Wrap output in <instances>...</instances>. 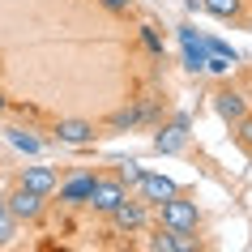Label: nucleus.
I'll list each match as a JSON object with an SVG mask.
<instances>
[{
	"mask_svg": "<svg viewBox=\"0 0 252 252\" xmlns=\"http://www.w3.org/2000/svg\"><path fill=\"white\" fill-rule=\"evenodd\" d=\"M9 141H13L22 154H39V150H43V141L34 133H26V128H9Z\"/></svg>",
	"mask_w": 252,
	"mask_h": 252,
	"instance_id": "ddd939ff",
	"label": "nucleus"
},
{
	"mask_svg": "<svg viewBox=\"0 0 252 252\" xmlns=\"http://www.w3.org/2000/svg\"><path fill=\"white\" fill-rule=\"evenodd\" d=\"M13 235H17V218L9 214V205H4V197H0V248L13 244Z\"/></svg>",
	"mask_w": 252,
	"mask_h": 252,
	"instance_id": "4468645a",
	"label": "nucleus"
},
{
	"mask_svg": "<svg viewBox=\"0 0 252 252\" xmlns=\"http://www.w3.org/2000/svg\"><path fill=\"white\" fill-rule=\"evenodd\" d=\"M22 184L43 192V197H52L56 184H60V175H56V167H22Z\"/></svg>",
	"mask_w": 252,
	"mask_h": 252,
	"instance_id": "9b49d317",
	"label": "nucleus"
},
{
	"mask_svg": "<svg viewBox=\"0 0 252 252\" xmlns=\"http://www.w3.org/2000/svg\"><path fill=\"white\" fill-rule=\"evenodd\" d=\"M137 188H141V197H146V201H154V205L180 192V188H175V180H167V175H154V171H141Z\"/></svg>",
	"mask_w": 252,
	"mask_h": 252,
	"instance_id": "9d476101",
	"label": "nucleus"
},
{
	"mask_svg": "<svg viewBox=\"0 0 252 252\" xmlns=\"http://www.w3.org/2000/svg\"><path fill=\"white\" fill-rule=\"evenodd\" d=\"M214 111H218L226 124H239V120L248 116V98H244L239 90H218L214 94Z\"/></svg>",
	"mask_w": 252,
	"mask_h": 252,
	"instance_id": "0eeeda50",
	"label": "nucleus"
},
{
	"mask_svg": "<svg viewBox=\"0 0 252 252\" xmlns=\"http://www.w3.org/2000/svg\"><path fill=\"white\" fill-rule=\"evenodd\" d=\"M103 9H111V13H128L133 0H103Z\"/></svg>",
	"mask_w": 252,
	"mask_h": 252,
	"instance_id": "6ab92c4d",
	"label": "nucleus"
},
{
	"mask_svg": "<svg viewBox=\"0 0 252 252\" xmlns=\"http://www.w3.org/2000/svg\"><path fill=\"white\" fill-rule=\"evenodd\" d=\"M235 128H239V146H244V150H252V120L244 116V120L235 124Z\"/></svg>",
	"mask_w": 252,
	"mask_h": 252,
	"instance_id": "a211bd4d",
	"label": "nucleus"
},
{
	"mask_svg": "<svg viewBox=\"0 0 252 252\" xmlns=\"http://www.w3.org/2000/svg\"><path fill=\"white\" fill-rule=\"evenodd\" d=\"M107 218H116V226H120V231H128V235H137V231H146V226H150L146 201H133V197H124Z\"/></svg>",
	"mask_w": 252,
	"mask_h": 252,
	"instance_id": "20e7f679",
	"label": "nucleus"
},
{
	"mask_svg": "<svg viewBox=\"0 0 252 252\" xmlns=\"http://www.w3.org/2000/svg\"><path fill=\"white\" fill-rule=\"evenodd\" d=\"M56 141H60V146H90L94 141V124L90 120H60V124H56Z\"/></svg>",
	"mask_w": 252,
	"mask_h": 252,
	"instance_id": "6e6552de",
	"label": "nucleus"
},
{
	"mask_svg": "<svg viewBox=\"0 0 252 252\" xmlns=\"http://www.w3.org/2000/svg\"><path fill=\"white\" fill-rule=\"evenodd\" d=\"M188 124H192L188 116H175L171 128H162V133L154 137V150H158V154H180L184 141H188Z\"/></svg>",
	"mask_w": 252,
	"mask_h": 252,
	"instance_id": "1a4fd4ad",
	"label": "nucleus"
},
{
	"mask_svg": "<svg viewBox=\"0 0 252 252\" xmlns=\"http://www.w3.org/2000/svg\"><path fill=\"white\" fill-rule=\"evenodd\" d=\"M141 116H146V107H128V111H116V116H111V128H133Z\"/></svg>",
	"mask_w": 252,
	"mask_h": 252,
	"instance_id": "dca6fc26",
	"label": "nucleus"
},
{
	"mask_svg": "<svg viewBox=\"0 0 252 252\" xmlns=\"http://www.w3.org/2000/svg\"><path fill=\"white\" fill-rule=\"evenodd\" d=\"M150 248L154 252H180V231H167V226H162L158 235L150 239Z\"/></svg>",
	"mask_w": 252,
	"mask_h": 252,
	"instance_id": "2eb2a0df",
	"label": "nucleus"
},
{
	"mask_svg": "<svg viewBox=\"0 0 252 252\" xmlns=\"http://www.w3.org/2000/svg\"><path fill=\"white\" fill-rule=\"evenodd\" d=\"M116 180H120L124 188H128V184H137V180H141V162H128V158H124V162L116 167Z\"/></svg>",
	"mask_w": 252,
	"mask_h": 252,
	"instance_id": "f3484780",
	"label": "nucleus"
},
{
	"mask_svg": "<svg viewBox=\"0 0 252 252\" xmlns=\"http://www.w3.org/2000/svg\"><path fill=\"white\" fill-rule=\"evenodd\" d=\"M43 192H34V188H26V184H17L13 192H9V197H4V205H9V214H13L17 222H34V218H39L43 214Z\"/></svg>",
	"mask_w": 252,
	"mask_h": 252,
	"instance_id": "f03ea898",
	"label": "nucleus"
},
{
	"mask_svg": "<svg viewBox=\"0 0 252 252\" xmlns=\"http://www.w3.org/2000/svg\"><path fill=\"white\" fill-rule=\"evenodd\" d=\"M180 43H184V68H188V73H201V68H205V60H210L205 39H201L192 26H180Z\"/></svg>",
	"mask_w": 252,
	"mask_h": 252,
	"instance_id": "39448f33",
	"label": "nucleus"
},
{
	"mask_svg": "<svg viewBox=\"0 0 252 252\" xmlns=\"http://www.w3.org/2000/svg\"><path fill=\"white\" fill-rule=\"evenodd\" d=\"M124 197H128V188L120 184L116 175H98V180H94V192H90V201H86V205H94V214H111Z\"/></svg>",
	"mask_w": 252,
	"mask_h": 252,
	"instance_id": "7ed1b4c3",
	"label": "nucleus"
},
{
	"mask_svg": "<svg viewBox=\"0 0 252 252\" xmlns=\"http://www.w3.org/2000/svg\"><path fill=\"white\" fill-rule=\"evenodd\" d=\"M197 4H201L210 17H218V22H235L239 9H244V0H197Z\"/></svg>",
	"mask_w": 252,
	"mask_h": 252,
	"instance_id": "f8f14e48",
	"label": "nucleus"
},
{
	"mask_svg": "<svg viewBox=\"0 0 252 252\" xmlns=\"http://www.w3.org/2000/svg\"><path fill=\"white\" fill-rule=\"evenodd\" d=\"M158 222L167 226V231H188V235H197V226H201V210H197V201H188V197H167L158 201Z\"/></svg>",
	"mask_w": 252,
	"mask_h": 252,
	"instance_id": "f257e3e1",
	"label": "nucleus"
},
{
	"mask_svg": "<svg viewBox=\"0 0 252 252\" xmlns=\"http://www.w3.org/2000/svg\"><path fill=\"white\" fill-rule=\"evenodd\" d=\"M146 43L154 47V52H162V43H158V34H154V26H146Z\"/></svg>",
	"mask_w": 252,
	"mask_h": 252,
	"instance_id": "aec40b11",
	"label": "nucleus"
},
{
	"mask_svg": "<svg viewBox=\"0 0 252 252\" xmlns=\"http://www.w3.org/2000/svg\"><path fill=\"white\" fill-rule=\"evenodd\" d=\"M4 107H9V103H4V94H0V111H4Z\"/></svg>",
	"mask_w": 252,
	"mask_h": 252,
	"instance_id": "412c9836",
	"label": "nucleus"
},
{
	"mask_svg": "<svg viewBox=\"0 0 252 252\" xmlns=\"http://www.w3.org/2000/svg\"><path fill=\"white\" fill-rule=\"evenodd\" d=\"M94 180H98L94 171H81V175H73V180H64V184H56V192H60V201H68V205H86L90 192H94Z\"/></svg>",
	"mask_w": 252,
	"mask_h": 252,
	"instance_id": "423d86ee",
	"label": "nucleus"
}]
</instances>
